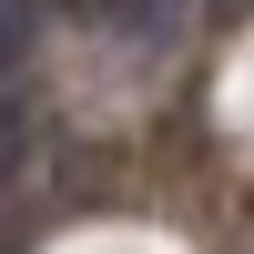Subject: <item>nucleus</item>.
<instances>
[{
  "label": "nucleus",
  "mask_w": 254,
  "mask_h": 254,
  "mask_svg": "<svg viewBox=\"0 0 254 254\" xmlns=\"http://www.w3.org/2000/svg\"><path fill=\"white\" fill-rule=\"evenodd\" d=\"M183 10H193V0H122V31H132L142 51H163V41L183 31Z\"/></svg>",
  "instance_id": "nucleus-1"
},
{
  "label": "nucleus",
  "mask_w": 254,
  "mask_h": 254,
  "mask_svg": "<svg viewBox=\"0 0 254 254\" xmlns=\"http://www.w3.org/2000/svg\"><path fill=\"white\" fill-rule=\"evenodd\" d=\"M71 10H112V20H122V0H71Z\"/></svg>",
  "instance_id": "nucleus-2"
}]
</instances>
